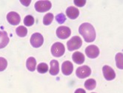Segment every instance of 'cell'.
Masks as SVG:
<instances>
[{
    "label": "cell",
    "instance_id": "1",
    "mask_svg": "<svg viewBox=\"0 0 123 93\" xmlns=\"http://www.w3.org/2000/svg\"><path fill=\"white\" fill-rule=\"evenodd\" d=\"M79 32L87 43H91L96 39V31L93 25L88 22L82 23L79 28Z\"/></svg>",
    "mask_w": 123,
    "mask_h": 93
},
{
    "label": "cell",
    "instance_id": "2",
    "mask_svg": "<svg viewBox=\"0 0 123 93\" xmlns=\"http://www.w3.org/2000/svg\"><path fill=\"white\" fill-rule=\"evenodd\" d=\"M82 40L80 37H78V36L73 37L71 40H68L67 43L68 49L70 51V52L79 49L82 46Z\"/></svg>",
    "mask_w": 123,
    "mask_h": 93
},
{
    "label": "cell",
    "instance_id": "3",
    "mask_svg": "<svg viewBox=\"0 0 123 93\" xmlns=\"http://www.w3.org/2000/svg\"><path fill=\"white\" fill-rule=\"evenodd\" d=\"M65 46L62 43H55L51 47V53L53 56H54L56 57H60L65 54Z\"/></svg>",
    "mask_w": 123,
    "mask_h": 93
},
{
    "label": "cell",
    "instance_id": "4",
    "mask_svg": "<svg viewBox=\"0 0 123 93\" xmlns=\"http://www.w3.org/2000/svg\"><path fill=\"white\" fill-rule=\"evenodd\" d=\"M30 43L33 48L41 47L44 43L43 36L39 33H34L33 34H32V36L31 37Z\"/></svg>",
    "mask_w": 123,
    "mask_h": 93
},
{
    "label": "cell",
    "instance_id": "5",
    "mask_svg": "<svg viewBox=\"0 0 123 93\" xmlns=\"http://www.w3.org/2000/svg\"><path fill=\"white\" fill-rule=\"evenodd\" d=\"M51 2L50 1H38L35 3V9L39 13L49 11L51 8Z\"/></svg>",
    "mask_w": 123,
    "mask_h": 93
},
{
    "label": "cell",
    "instance_id": "6",
    "mask_svg": "<svg viewBox=\"0 0 123 93\" xmlns=\"http://www.w3.org/2000/svg\"><path fill=\"white\" fill-rule=\"evenodd\" d=\"M91 74V69L89 66H82L77 68L76 71V74L79 78H85L89 77Z\"/></svg>",
    "mask_w": 123,
    "mask_h": 93
},
{
    "label": "cell",
    "instance_id": "7",
    "mask_svg": "<svg viewBox=\"0 0 123 93\" xmlns=\"http://www.w3.org/2000/svg\"><path fill=\"white\" fill-rule=\"evenodd\" d=\"M71 31L67 26H59L56 29V35L59 39L65 40L71 36Z\"/></svg>",
    "mask_w": 123,
    "mask_h": 93
},
{
    "label": "cell",
    "instance_id": "8",
    "mask_svg": "<svg viewBox=\"0 0 123 93\" xmlns=\"http://www.w3.org/2000/svg\"><path fill=\"white\" fill-rule=\"evenodd\" d=\"M85 54H86L87 57L91 58V59H94V58H96L99 56V49L97 46H94V45L88 46L85 48Z\"/></svg>",
    "mask_w": 123,
    "mask_h": 93
},
{
    "label": "cell",
    "instance_id": "9",
    "mask_svg": "<svg viewBox=\"0 0 123 93\" xmlns=\"http://www.w3.org/2000/svg\"><path fill=\"white\" fill-rule=\"evenodd\" d=\"M7 20L12 25H19L20 23L21 18H20V16L16 12L11 11V12L7 13Z\"/></svg>",
    "mask_w": 123,
    "mask_h": 93
},
{
    "label": "cell",
    "instance_id": "10",
    "mask_svg": "<svg viewBox=\"0 0 123 93\" xmlns=\"http://www.w3.org/2000/svg\"><path fill=\"white\" fill-rule=\"evenodd\" d=\"M103 75L107 80H112L116 78V74L113 69L109 66H104L102 68Z\"/></svg>",
    "mask_w": 123,
    "mask_h": 93
},
{
    "label": "cell",
    "instance_id": "11",
    "mask_svg": "<svg viewBox=\"0 0 123 93\" xmlns=\"http://www.w3.org/2000/svg\"><path fill=\"white\" fill-rule=\"evenodd\" d=\"M74 71V66L71 62L65 61L62 65V72L65 75H70Z\"/></svg>",
    "mask_w": 123,
    "mask_h": 93
},
{
    "label": "cell",
    "instance_id": "12",
    "mask_svg": "<svg viewBox=\"0 0 123 93\" xmlns=\"http://www.w3.org/2000/svg\"><path fill=\"white\" fill-rule=\"evenodd\" d=\"M66 14L68 16V17L71 20H75L78 17L79 15H80V11H79L78 8L71 6L67 8Z\"/></svg>",
    "mask_w": 123,
    "mask_h": 93
},
{
    "label": "cell",
    "instance_id": "13",
    "mask_svg": "<svg viewBox=\"0 0 123 93\" xmlns=\"http://www.w3.org/2000/svg\"><path fill=\"white\" fill-rule=\"evenodd\" d=\"M9 43V37L6 31H0V49L5 48Z\"/></svg>",
    "mask_w": 123,
    "mask_h": 93
},
{
    "label": "cell",
    "instance_id": "14",
    "mask_svg": "<svg viewBox=\"0 0 123 93\" xmlns=\"http://www.w3.org/2000/svg\"><path fill=\"white\" fill-rule=\"evenodd\" d=\"M72 59L75 63L81 65L85 61V56L82 53L80 52H76L72 55Z\"/></svg>",
    "mask_w": 123,
    "mask_h": 93
},
{
    "label": "cell",
    "instance_id": "15",
    "mask_svg": "<svg viewBox=\"0 0 123 93\" xmlns=\"http://www.w3.org/2000/svg\"><path fill=\"white\" fill-rule=\"evenodd\" d=\"M59 72V62L56 60H53L50 61V74L51 75H56Z\"/></svg>",
    "mask_w": 123,
    "mask_h": 93
},
{
    "label": "cell",
    "instance_id": "16",
    "mask_svg": "<svg viewBox=\"0 0 123 93\" xmlns=\"http://www.w3.org/2000/svg\"><path fill=\"white\" fill-rule=\"evenodd\" d=\"M36 66H37V60L33 57H29L27 60V61H26V66H27V69L30 72H34L35 69H36Z\"/></svg>",
    "mask_w": 123,
    "mask_h": 93
},
{
    "label": "cell",
    "instance_id": "17",
    "mask_svg": "<svg viewBox=\"0 0 123 93\" xmlns=\"http://www.w3.org/2000/svg\"><path fill=\"white\" fill-rule=\"evenodd\" d=\"M85 87L87 90H93L96 88V82L94 79H88L85 82Z\"/></svg>",
    "mask_w": 123,
    "mask_h": 93
},
{
    "label": "cell",
    "instance_id": "18",
    "mask_svg": "<svg viewBox=\"0 0 123 93\" xmlns=\"http://www.w3.org/2000/svg\"><path fill=\"white\" fill-rule=\"evenodd\" d=\"M115 59H116L117 67L119 69H123V54L117 53Z\"/></svg>",
    "mask_w": 123,
    "mask_h": 93
},
{
    "label": "cell",
    "instance_id": "19",
    "mask_svg": "<svg viewBox=\"0 0 123 93\" xmlns=\"http://www.w3.org/2000/svg\"><path fill=\"white\" fill-rule=\"evenodd\" d=\"M16 34L20 37H25L28 33V29L25 26H19L16 29Z\"/></svg>",
    "mask_w": 123,
    "mask_h": 93
},
{
    "label": "cell",
    "instance_id": "20",
    "mask_svg": "<svg viewBox=\"0 0 123 93\" xmlns=\"http://www.w3.org/2000/svg\"><path fill=\"white\" fill-rule=\"evenodd\" d=\"M37 71L40 74H45L48 71V66L45 63H41L37 66Z\"/></svg>",
    "mask_w": 123,
    "mask_h": 93
},
{
    "label": "cell",
    "instance_id": "21",
    "mask_svg": "<svg viewBox=\"0 0 123 93\" xmlns=\"http://www.w3.org/2000/svg\"><path fill=\"white\" fill-rule=\"evenodd\" d=\"M53 20H54V15H53V13H48L44 16L43 23L45 25H49L53 22Z\"/></svg>",
    "mask_w": 123,
    "mask_h": 93
},
{
    "label": "cell",
    "instance_id": "22",
    "mask_svg": "<svg viewBox=\"0 0 123 93\" xmlns=\"http://www.w3.org/2000/svg\"><path fill=\"white\" fill-rule=\"evenodd\" d=\"M24 24L26 26H31L34 24V18L31 15L26 16L24 19Z\"/></svg>",
    "mask_w": 123,
    "mask_h": 93
},
{
    "label": "cell",
    "instance_id": "23",
    "mask_svg": "<svg viewBox=\"0 0 123 93\" xmlns=\"http://www.w3.org/2000/svg\"><path fill=\"white\" fill-rule=\"evenodd\" d=\"M56 20L59 24H63L65 20H66V17L64 13H59L58 15L56 16Z\"/></svg>",
    "mask_w": 123,
    "mask_h": 93
},
{
    "label": "cell",
    "instance_id": "24",
    "mask_svg": "<svg viewBox=\"0 0 123 93\" xmlns=\"http://www.w3.org/2000/svg\"><path fill=\"white\" fill-rule=\"evenodd\" d=\"M7 66V62L4 57H0V72L4 71Z\"/></svg>",
    "mask_w": 123,
    "mask_h": 93
},
{
    "label": "cell",
    "instance_id": "25",
    "mask_svg": "<svg viewBox=\"0 0 123 93\" xmlns=\"http://www.w3.org/2000/svg\"><path fill=\"white\" fill-rule=\"evenodd\" d=\"M86 3L85 0H74V4L78 7H83Z\"/></svg>",
    "mask_w": 123,
    "mask_h": 93
},
{
    "label": "cell",
    "instance_id": "26",
    "mask_svg": "<svg viewBox=\"0 0 123 93\" xmlns=\"http://www.w3.org/2000/svg\"><path fill=\"white\" fill-rule=\"evenodd\" d=\"M74 93H86V92L83 89H77Z\"/></svg>",
    "mask_w": 123,
    "mask_h": 93
},
{
    "label": "cell",
    "instance_id": "27",
    "mask_svg": "<svg viewBox=\"0 0 123 93\" xmlns=\"http://www.w3.org/2000/svg\"><path fill=\"white\" fill-rule=\"evenodd\" d=\"M92 93H95V92H92Z\"/></svg>",
    "mask_w": 123,
    "mask_h": 93
}]
</instances>
